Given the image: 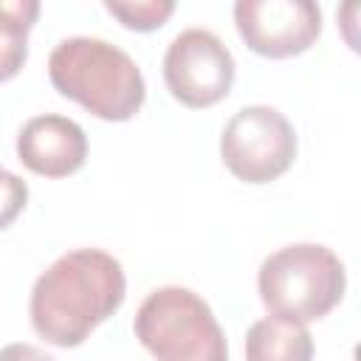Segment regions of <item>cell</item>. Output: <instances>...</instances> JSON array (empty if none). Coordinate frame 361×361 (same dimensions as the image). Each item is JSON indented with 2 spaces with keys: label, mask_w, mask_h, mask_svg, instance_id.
<instances>
[{
  "label": "cell",
  "mask_w": 361,
  "mask_h": 361,
  "mask_svg": "<svg viewBox=\"0 0 361 361\" xmlns=\"http://www.w3.org/2000/svg\"><path fill=\"white\" fill-rule=\"evenodd\" d=\"M121 262L102 248H76L48 265L31 288V324L54 347H79L124 302Z\"/></svg>",
  "instance_id": "obj_1"
},
{
  "label": "cell",
  "mask_w": 361,
  "mask_h": 361,
  "mask_svg": "<svg viewBox=\"0 0 361 361\" xmlns=\"http://www.w3.org/2000/svg\"><path fill=\"white\" fill-rule=\"evenodd\" d=\"M51 85L104 121L133 118L147 96L135 59L99 37H68L48 56Z\"/></svg>",
  "instance_id": "obj_2"
},
{
  "label": "cell",
  "mask_w": 361,
  "mask_h": 361,
  "mask_svg": "<svg viewBox=\"0 0 361 361\" xmlns=\"http://www.w3.org/2000/svg\"><path fill=\"white\" fill-rule=\"evenodd\" d=\"M259 299L271 316L299 324L327 316L344 296V262L319 243H296L274 251L259 265Z\"/></svg>",
  "instance_id": "obj_3"
},
{
  "label": "cell",
  "mask_w": 361,
  "mask_h": 361,
  "mask_svg": "<svg viewBox=\"0 0 361 361\" xmlns=\"http://www.w3.org/2000/svg\"><path fill=\"white\" fill-rule=\"evenodd\" d=\"M133 330L155 361H228V344L212 307L180 285L152 290L141 302Z\"/></svg>",
  "instance_id": "obj_4"
},
{
  "label": "cell",
  "mask_w": 361,
  "mask_h": 361,
  "mask_svg": "<svg viewBox=\"0 0 361 361\" xmlns=\"http://www.w3.org/2000/svg\"><path fill=\"white\" fill-rule=\"evenodd\" d=\"M220 158L237 180H276L296 158V130L276 107L248 104L226 121L220 135Z\"/></svg>",
  "instance_id": "obj_5"
},
{
  "label": "cell",
  "mask_w": 361,
  "mask_h": 361,
  "mask_svg": "<svg viewBox=\"0 0 361 361\" xmlns=\"http://www.w3.org/2000/svg\"><path fill=\"white\" fill-rule=\"evenodd\" d=\"M164 82L180 104L212 107L231 90L234 56L217 34L186 28L164 54Z\"/></svg>",
  "instance_id": "obj_6"
},
{
  "label": "cell",
  "mask_w": 361,
  "mask_h": 361,
  "mask_svg": "<svg viewBox=\"0 0 361 361\" xmlns=\"http://www.w3.org/2000/svg\"><path fill=\"white\" fill-rule=\"evenodd\" d=\"M234 23L254 54L288 59L319 39L322 8L310 0H237Z\"/></svg>",
  "instance_id": "obj_7"
},
{
  "label": "cell",
  "mask_w": 361,
  "mask_h": 361,
  "mask_svg": "<svg viewBox=\"0 0 361 361\" xmlns=\"http://www.w3.org/2000/svg\"><path fill=\"white\" fill-rule=\"evenodd\" d=\"M17 158L37 175L65 178L85 166L87 135L68 116H34L23 124L17 135Z\"/></svg>",
  "instance_id": "obj_8"
},
{
  "label": "cell",
  "mask_w": 361,
  "mask_h": 361,
  "mask_svg": "<svg viewBox=\"0 0 361 361\" xmlns=\"http://www.w3.org/2000/svg\"><path fill=\"white\" fill-rule=\"evenodd\" d=\"M245 361H313V336L299 322L265 316L245 333Z\"/></svg>",
  "instance_id": "obj_9"
},
{
  "label": "cell",
  "mask_w": 361,
  "mask_h": 361,
  "mask_svg": "<svg viewBox=\"0 0 361 361\" xmlns=\"http://www.w3.org/2000/svg\"><path fill=\"white\" fill-rule=\"evenodd\" d=\"M39 17L37 0H0V82L20 73L28 59V31Z\"/></svg>",
  "instance_id": "obj_10"
},
{
  "label": "cell",
  "mask_w": 361,
  "mask_h": 361,
  "mask_svg": "<svg viewBox=\"0 0 361 361\" xmlns=\"http://www.w3.org/2000/svg\"><path fill=\"white\" fill-rule=\"evenodd\" d=\"M104 8L124 28L155 31V28H161L172 17L175 3L172 0H104Z\"/></svg>",
  "instance_id": "obj_11"
},
{
  "label": "cell",
  "mask_w": 361,
  "mask_h": 361,
  "mask_svg": "<svg viewBox=\"0 0 361 361\" xmlns=\"http://www.w3.org/2000/svg\"><path fill=\"white\" fill-rule=\"evenodd\" d=\"M25 203H28V186H25V180L17 178L14 172H8L6 180L0 183V231L8 228L20 217V212L25 209Z\"/></svg>",
  "instance_id": "obj_12"
},
{
  "label": "cell",
  "mask_w": 361,
  "mask_h": 361,
  "mask_svg": "<svg viewBox=\"0 0 361 361\" xmlns=\"http://www.w3.org/2000/svg\"><path fill=\"white\" fill-rule=\"evenodd\" d=\"M0 361H56V358H51L45 350H39L34 344L17 341V344H6L0 350Z\"/></svg>",
  "instance_id": "obj_13"
},
{
  "label": "cell",
  "mask_w": 361,
  "mask_h": 361,
  "mask_svg": "<svg viewBox=\"0 0 361 361\" xmlns=\"http://www.w3.org/2000/svg\"><path fill=\"white\" fill-rule=\"evenodd\" d=\"M6 175H8V169H3V166H0V183L6 180Z\"/></svg>",
  "instance_id": "obj_14"
}]
</instances>
